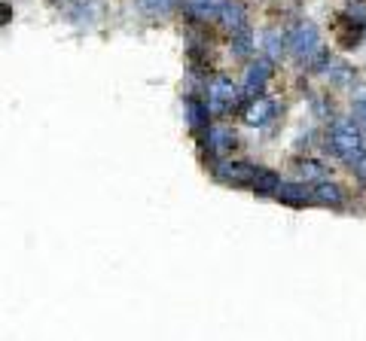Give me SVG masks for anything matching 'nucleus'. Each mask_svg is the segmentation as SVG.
I'll return each instance as SVG.
<instances>
[{
  "label": "nucleus",
  "instance_id": "f257e3e1",
  "mask_svg": "<svg viewBox=\"0 0 366 341\" xmlns=\"http://www.w3.org/2000/svg\"><path fill=\"white\" fill-rule=\"evenodd\" d=\"M330 150L336 152L339 159H345V161H354V159H360L363 156V131L357 122H348V119H339V122H333V128H330Z\"/></svg>",
  "mask_w": 366,
  "mask_h": 341
},
{
  "label": "nucleus",
  "instance_id": "f03ea898",
  "mask_svg": "<svg viewBox=\"0 0 366 341\" xmlns=\"http://www.w3.org/2000/svg\"><path fill=\"white\" fill-rule=\"evenodd\" d=\"M287 49L293 52L299 61H308L315 52L320 49V34H317V28L315 25H299V28H293L290 30V37H287Z\"/></svg>",
  "mask_w": 366,
  "mask_h": 341
},
{
  "label": "nucleus",
  "instance_id": "7ed1b4c3",
  "mask_svg": "<svg viewBox=\"0 0 366 341\" xmlns=\"http://www.w3.org/2000/svg\"><path fill=\"white\" fill-rule=\"evenodd\" d=\"M235 98H238V89H235L229 80H214L211 89H208V110L214 113H226L232 110Z\"/></svg>",
  "mask_w": 366,
  "mask_h": 341
},
{
  "label": "nucleus",
  "instance_id": "20e7f679",
  "mask_svg": "<svg viewBox=\"0 0 366 341\" xmlns=\"http://www.w3.org/2000/svg\"><path fill=\"white\" fill-rule=\"evenodd\" d=\"M259 170L254 165H247V161H223V165H217V177L229 186H247L254 183V177Z\"/></svg>",
  "mask_w": 366,
  "mask_h": 341
},
{
  "label": "nucleus",
  "instance_id": "39448f33",
  "mask_svg": "<svg viewBox=\"0 0 366 341\" xmlns=\"http://www.w3.org/2000/svg\"><path fill=\"white\" fill-rule=\"evenodd\" d=\"M269 76H272V58L250 61L247 76H244V91H247V98H256L259 91H263V85L269 82Z\"/></svg>",
  "mask_w": 366,
  "mask_h": 341
},
{
  "label": "nucleus",
  "instance_id": "423d86ee",
  "mask_svg": "<svg viewBox=\"0 0 366 341\" xmlns=\"http://www.w3.org/2000/svg\"><path fill=\"white\" fill-rule=\"evenodd\" d=\"M274 116V100L269 98H250V107L244 110V122L247 125H265Z\"/></svg>",
  "mask_w": 366,
  "mask_h": 341
},
{
  "label": "nucleus",
  "instance_id": "0eeeda50",
  "mask_svg": "<svg viewBox=\"0 0 366 341\" xmlns=\"http://www.w3.org/2000/svg\"><path fill=\"white\" fill-rule=\"evenodd\" d=\"M274 195H278V201H284V204L299 207V204H308L311 201V189L305 183H281Z\"/></svg>",
  "mask_w": 366,
  "mask_h": 341
},
{
  "label": "nucleus",
  "instance_id": "6e6552de",
  "mask_svg": "<svg viewBox=\"0 0 366 341\" xmlns=\"http://www.w3.org/2000/svg\"><path fill=\"white\" fill-rule=\"evenodd\" d=\"M311 201H317V204H324V207H339L342 189L336 183H317L315 189H311Z\"/></svg>",
  "mask_w": 366,
  "mask_h": 341
},
{
  "label": "nucleus",
  "instance_id": "1a4fd4ad",
  "mask_svg": "<svg viewBox=\"0 0 366 341\" xmlns=\"http://www.w3.org/2000/svg\"><path fill=\"white\" fill-rule=\"evenodd\" d=\"M220 21H223V28H229L235 34V30L247 28V15L238 3H223V10H220Z\"/></svg>",
  "mask_w": 366,
  "mask_h": 341
},
{
  "label": "nucleus",
  "instance_id": "9d476101",
  "mask_svg": "<svg viewBox=\"0 0 366 341\" xmlns=\"http://www.w3.org/2000/svg\"><path fill=\"white\" fill-rule=\"evenodd\" d=\"M250 186H254L256 195H274V192H278V186H281V180H278V174H274V170H259Z\"/></svg>",
  "mask_w": 366,
  "mask_h": 341
},
{
  "label": "nucleus",
  "instance_id": "9b49d317",
  "mask_svg": "<svg viewBox=\"0 0 366 341\" xmlns=\"http://www.w3.org/2000/svg\"><path fill=\"white\" fill-rule=\"evenodd\" d=\"M263 49L269 58H281V52L287 49V37L281 34V30H269V34L263 37Z\"/></svg>",
  "mask_w": 366,
  "mask_h": 341
},
{
  "label": "nucleus",
  "instance_id": "f8f14e48",
  "mask_svg": "<svg viewBox=\"0 0 366 341\" xmlns=\"http://www.w3.org/2000/svg\"><path fill=\"white\" fill-rule=\"evenodd\" d=\"M186 6L195 15H202V19H214V15H220V10H223V0H189Z\"/></svg>",
  "mask_w": 366,
  "mask_h": 341
},
{
  "label": "nucleus",
  "instance_id": "ddd939ff",
  "mask_svg": "<svg viewBox=\"0 0 366 341\" xmlns=\"http://www.w3.org/2000/svg\"><path fill=\"white\" fill-rule=\"evenodd\" d=\"M232 52H235L238 58H244V55H250V52H254V37H250L247 28L235 30V37H232Z\"/></svg>",
  "mask_w": 366,
  "mask_h": 341
},
{
  "label": "nucleus",
  "instance_id": "4468645a",
  "mask_svg": "<svg viewBox=\"0 0 366 341\" xmlns=\"http://www.w3.org/2000/svg\"><path fill=\"white\" fill-rule=\"evenodd\" d=\"M208 141H211V150L214 152H226L229 150V146H232L235 141H232V134H229V131L226 128H214L211 131V137H208Z\"/></svg>",
  "mask_w": 366,
  "mask_h": 341
},
{
  "label": "nucleus",
  "instance_id": "2eb2a0df",
  "mask_svg": "<svg viewBox=\"0 0 366 341\" xmlns=\"http://www.w3.org/2000/svg\"><path fill=\"white\" fill-rule=\"evenodd\" d=\"M177 3V0H137V6H141L143 12H152V15H165L171 12V6Z\"/></svg>",
  "mask_w": 366,
  "mask_h": 341
},
{
  "label": "nucleus",
  "instance_id": "dca6fc26",
  "mask_svg": "<svg viewBox=\"0 0 366 341\" xmlns=\"http://www.w3.org/2000/svg\"><path fill=\"white\" fill-rule=\"evenodd\" d=\"M189 125L193 128H204V122H208V107H202L198 100H189Z\"/></svg>",
  "mask_w": 366,
  "mask_h": 341
},
{
  "label": "nucleus",
  "instance_id": "f3484780",
  "mask_svg": "<svg viewBox=\"0 0 366 341\" xmlns=\"http://www.w3.org/2000/svg\"><path fill=\"white\" fill-rule=\"evenodd\" d=\"M326 76H330V80L333 82H348L351 80V67L348 64H333V61H330V64H326Z\"/></svg>",
  "mask_w": 366,
  "mask_h": 341
},
{
  "label": "nucleus",
  "instance_id": "a211bd4d",
  "mask_svg": "<svg viewBox=\"0 0 366 341\" xmlns=\"http://www.w3.org/2000/svg\"><path fill=\"white\" fill-rule=\"evenodd\" d=\"M351 116H354V122L360 125V131L366 134V98L354 100V107H351Z\"/></svg>",
  "mask_w": 366,
  "mask_h": 341
},
{
  "label": "nucleus",
  "instance_id": "6ab92c4d",
  "mask_svg": "<svg viewBox=\"0 0 366 341\" xmlns=\"http://www.w3.org/2000/svg\"><path fill=\"white\" fill-rule=\"evenodd\" d=\"M299 170H302L305 177H308V180H315V177H320V174H324V168H320L317 161H302V165H299Z\"/></svg>",
  "mask_w": 366,
  "mask_h": 341
}]
</instances>
